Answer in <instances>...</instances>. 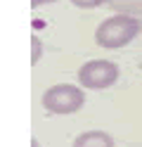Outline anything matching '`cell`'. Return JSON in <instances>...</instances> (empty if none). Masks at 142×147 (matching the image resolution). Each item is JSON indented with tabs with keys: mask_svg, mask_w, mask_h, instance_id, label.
Segmentation results:
<instances>
[{
	"mask_svg": "<svg viewBox=\"0 0 142 147\" xmlns=\"http://www.w3.org/2000/svg\"><path fill=\"white\" fill-rule=\"evenodd\" d=\"M118 81V67L109 59H90L78 69V83L90 90H104Z\"/></svg>",
	"mask_w": 142,
	"mask_h": 147,
	"instance_id": "3",
	"label": "cell"
},
{
	"mask_svg": "<svg viewBox=\"0 0 142 147\" xmlns=\"http://www.w3.org/2000/svg\"><path fill=\"white\" fill-rule=\"evenodd\" d=\"M140 33V22L130 14H114L107 17L95 31V40L100 48L107 50H118L123 45H128L135 36Z\"/></svg>",
	"mask_w": 142,
	"mask_h": 147,
	"instance_id": "1",
	"label": "cell"
},
{
	"mask_svg": "<svg viewBox=\"0 0 142 147\" xmlns=\"http://www.w3.org/2000/svg\"><path fill=\"white\" fill-rule=\"evenodd\" d=\"M71 3L76 7H100V5L107 3V0H71Z\"/></svg>",
	"mask_w": 142,
	"mask_h": 147,
	"instance_id": "6",
	"label": "cell"
},
{
	"mask_svg": "<svg viewBox=\"0 0 142 147\" xmlns=\"http://www.w3.org/2000/svg\"><path fill=\"white\" fill-rule=\"evenodd\" d=\"M73 147H114V138L107 131H85L73 140Z\"/></svg>",
	"mask_w": 142,
	"mask_h": 147,
	"instance_id": "4",
	"label": "cell"
},
{
	"mask_svg": "<svg viewBox=\"0 0 142 147\" xmlns=\"http://www.w3.org/2000/svg\"><path fill=\"white\" fill-rule=\"evenodd\" d=\"M31 147H38V140H36V138H33V140H31Z\"/></svg>",
	"mask_w": 142,
	"mask_h": 147,
	"instance_id": "8",
	"label": "cell"
},
{
	"mask_svg": "<svg viewBox=\"0 0 142 147\" xmlns=\"http://www.w3.org/2000/svg\"><path fill=\"white\" fill-rule=\"evenodd\" d=\"M40 55H43V43L38 36H31V64L40 62Z\"/></svg>",
	"mask_w": 142,
	"mask_h": 147,
	"instance_id": "5",
	"label": "cell"
},
{
	"mask_svg": "<svg viewBox=\"0 0 142 147\" xmlns=\"http://www.w3.org/2000/svg\"><path fill=\"white\" fill-rule=\"evenodd\" d=\"M47 3H57V0H31V7H40V5H47Z\"/></svg>",
	"mask_w": 142,
	"mask_h": 147,
	"instance_id": "7",
	"label": "cell"
},
{
	"mask_svg": "<svg viewBox=\"0 0 142 147\" xmlns=\"http://www.w3.org/2000/svg\"><path fill=\"white\" fill-rule=\"evenodd\" d=\"M85 105V93L78 86L57 83L43 93V107L50 114H76Z\"/></svg>",
	"mask_w": 142,
	"mask_h": 147,
	"instance_id": "2",
	"label": "cell"
}]
</instances>
